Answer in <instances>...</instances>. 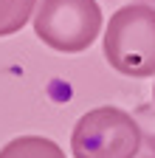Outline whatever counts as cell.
I'll use <instances>...</instances> for the list:
<instances>
[{"label":"cell","instance_id":"cell-1","mask_svg":"<svg viewBox=\"0 0 155 158\" xmlns=\"http://www.w3.org/2000/svg\"><path fill=\"white\" fill-rule=\"evenodd\" d=\"M104 59L121 76L144 79L155 73V6L130 3L110 17L104 28Z\"/></svg>","mask_w":155,"mask_h":158},{"label":"cell","instance_id":"cell-2","mask_svg":"<svg viewBox=\"0 0 155 158\" xmlns=\"http://www.w3.org/2000/svg\"><path fill=\"white\" fill-rule=\"evenodd\" d=\"M71 152L73 158H135L141 152V127L121 107H93L76 122Z\"/></svg>","mask_w":155,"mask_h":158},{"label":"cell","instance_id":"cell-3","mask_svg":"<svg viewBox=\"0 0 155 158\" xmlns=\"http://www.w3.org/2000/svg\"><path fill=\"white\" fill-rule=\"evenodd\" d=\"M102 31V9L96 0H43L34 11L37 40L59 54L88 51Z\"/></svg>","mask_w":155,"mask_h":158},{"label":"cell","instance_id":"cell-4","mask_svg":"<svg viewBox=\"0 0 155 158\" xmlns=\"http://www.w3.org/2000/svg\"><path fill=\"white\" fill-rule=\"evenodd\" d=\"M0 158H65V152L45 135H17L3 144Z\"/></svg>","mask_w":155,"mask_h":158},{"label":"cell","instance_id":"cell-5","mask_svg":"<svg viewBox=\"0 0 155 158\" xmlns=\"http://www.w3.org/2000/svg\"><path fill=\"white\" fill-rule=\"evenodd\" d=\"M37 11V0H0V37L17 34Z\"/></svg>","mask_w":155,"mask_h":158},{"label":"cell","instance_id":"cell-6","mask_svg":"<svg viewBox=\"0 0 155 158\" xmlns=\"http://www.w3.org/2000/svg\"><path fill=\"white\" fill-rule=\"evenodd\" d=\"M135 122L141 127V150L144 158H155V107L141 105L135 110Z\"/></svg>","mask_w":155,"mask_h":158},{"label":"cell","instance_id":"cell-7","mask_svg":"<svg viewBox=\"0 0 155 158\" xmlns=\"http://www.w3.org/2000/svg\"><path fill=\"white\" fill-rule=\"evenodd\" d=\"M135 3H147V6H155V0H135Z\"/></svg>","mask_w":155,"mask_h":158},{"label":"cell","instance_id":"cell-8","mask_svg":"<svg viewBox=\"0 0 155 158\" xmlns=\"http://www.w3.org/2000/svg\"><path fill=\"white\" fill-rule=\"evenodd\" d=\"M152 107H155V85H152Z\"/></svg>","mask_w":155,"mask_h":158}]
</instances>
